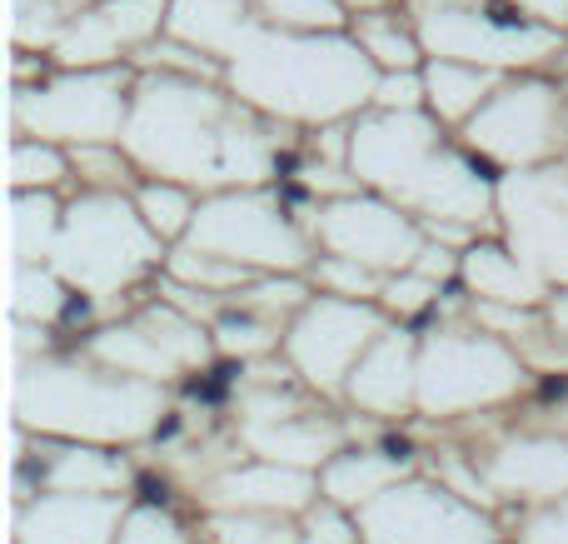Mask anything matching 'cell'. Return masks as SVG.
<instances>
[{
    "instance_id": "2",
    "label": "cell",
    "mask_w": 568,
    "mask_h": 544,
    "mask_svg": "<svg viewBox=\"0 0 568 544\" xmlns=\"http://www.w3.org/2000/svg\"><path fill=\"white\" fill-rule=\"evenodd\" d=\"M195 245L205 250V255L235 260L250 275H255V270L300 265L304 260L300 220L284 205H265V200H255V195H230V200H220V205L200 210Z\"/></svg>"
},
{
    "instance_id": "3",
    "label": "cell",
    "mask_w": 568,
    "mask_h": 544,
    "mask_svg": "<svg viewBox=\"0 0 568 544\" xmlns=\"http://www.w3.org/2000/svg\"><path fill=\"white\" fill-rule=\"evenodd\" d=\"M324 245H334V255H349L369 270H414L419 265V230L409 220H399V210L384 205H334L324 215L320 230Z\"/></svg>"
},
{
    "instance_id": "4",
    "label": "cell",
    "mask_w": 568,
    "mask_h": 544,
    "mask_svg": "<svg viewBox=\"0 0 568 544\" xmlns=\"http://www.w3.org/2000/svg\"><path fill=\"white\" fill-rule=\"evenodd\" d=\"M165 510V505H160ZM155 505H140V510H130L125 520H120V535L115 544H185V535H180L175 525H170L165 515H160Z\"/></svg>"
},
{
    "instance_id": "1",
    "label": "cell",
    "mask_w": 568,
    "mask_h": 544,
    "mask_svg": "<svg viewBox=\"0 0 568 544\" xmlns=\"http://www.w3.org/2000/svg\"><path fill=\"white\" fill-rule=\"evenodd\" d=\"M354 515H359L364 544H494L489 520H479L449 490L384 485Z\"/></svg>"
}]
</instances>
